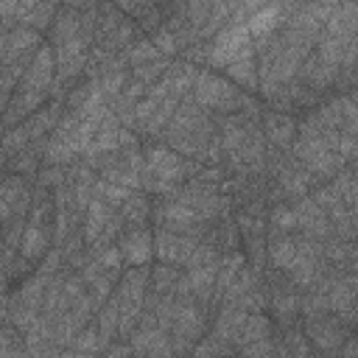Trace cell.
<instances>
[{
    "mask_svg": "<svg viewBox=\"0 0 358 358\" xmlns=\"http://www.w3.org/2000/svg\"><path fill=\"white\" fill-rule=\"evenodd\" d=\"M246 36H249V28L246 25H229L224 34H218L215 39V48H213V59L215 62H232L238 59L246 48Z\"/></svg>",
    "mask_w": 358,
    "mask_h": 358,
    "instance_id": "obj_1",
    "label": "cell"
},
{
    "mask_svg": "<svg viewBox=\"0 0 358 358\" xmlns=\"http://www.w3.org/2000/svg\"><path fill=\"white\" fill-rule=\"evenodd\" d=\"M224 95H229V87H227V84H221L218 78L204 76V78L199 81V98H201L204 103H221V98H224Z\"/></svg>",
    "mask_w": 358,
    "mask_h": 358,
    "instance_id": "obj_2",
    "label": "cell"
},
{
    "mask_svg": "<svg viewBox=\"0 0 358 358\" xmlns=\"http://www.w3.org/2000/svg\"><path fill=\"white\" fill-rule=\"evenodd\" d=\"M310 338H313L319 347L333 350V347L338 344V330H336V324H330V322H316V324H310Z\"/></svg>",
    "mask_w": 358,
    "mask_h": 358,
    "instance_id": "obj_3",
    "label": "cell"
},
{
    "mask_svg": "<svg viewBox=\"0 0 358 358\" xmlns=\"http://www.w3.org/2000/svg\"><path fill=\"white\" fill-rule=\"evenodd\" d=\"M151 171H154L159 179H171V176L179 173V162H176L171 154H165V151H154V154H151Z\"/></svg>",
    "mask_w": 358,
    "mask_h": 358,
    "instance_id": "obj_4",
    "label": "cell"
},
{
    "mask_svg": "<svg viewBox=\"0 0 358 358\" xmlns=\"http://www.w3.org/2000/svg\"><path fill=\"white\" fill-rule=\"evenodd\" d=\"M148 243H151L148 235H143V232L131 235V238L126 241V257H129L131 263H143V260L151 255V246H148Z\"/></svg>",
    "mask_w": 358,
    "mask_h": 358,
    "instance_id": "obj_5",
    "label": "cell"
},
{
    "mask_svg": "<svg viewBox=\"0 0 358 358\" xmlns=\"http://www.w3.org/2000/svg\"><path fill=\"white\" fill-rule=\"evenodd\" d=\"M243 344L249 347V344H257V341H266V333H268V324H266V319H260V316H252V319H246V324H243Z\"/></svg>",
    "mask_w": 358,
    "mask_h": 358,
    "instance_id": "obj_6",
    "label": "cell"
},
{
    "mask_svg": "<svg viewBox=\"0 0 358 358\" xmlns=\"http://www.w3.org/2000/svg\"><path fill=\"white\" fill-rule=\"evenodd\" d=\"M277 14H280V8L277 6H271V8H263L260 14H255L249 22H246V28H249V34H266L271 25H274V20H277Z\"/></svg>",
    "mask_w": 358,
    "mask_h": 358,
    "instance_id": "obj_7",
    "label": "cell"
},
{
    "mask_svg": "<svg viewBox=\"0 0 358 358\" xmlns=\"http://www.w3.org/2000/svg\"><path fill=\"white\" fill-rule=\"evenodd\" d=\"M271 257H274L282 268H291V266H294V260H296V246H294L291 241H280V243H274Z\"/></svg>",
    "mask_w": 358,
    "mask_h": 358,
    "instance_id": "obj_8",
    "label": "cell"
},
{
    "mask_svg": "<svg viewBox=\"0 0 358 358\" xmlns=\"http://www.w3.org/2000/svg\"><path fill=\"white\" fill-rule=\"evenodd\" d=\"M274 218L280 221V227H294V224H296V215H294V213H285V210H277Z\"/></svg>",
    "mask_w": 358,
    "mask_h": 358,
    "instance_id": "obj_9",
    "label": "cell"
},
{
    "mask_svg": "<svg viewBox=\"0 0 358 358\" xmlns=\"http://www.w3.org/2000/svg\"><path fill=\"white\" fill-rule=\"evenodd\" d=\"M347 355H350V358H352V355H358V341H352V344L347 347Z\"/></svg>",
    "mask_w": 358,
    "mask_h": 358,
    "instance_id": "obj_10",
    "label": "cell"
}]
</instances>
